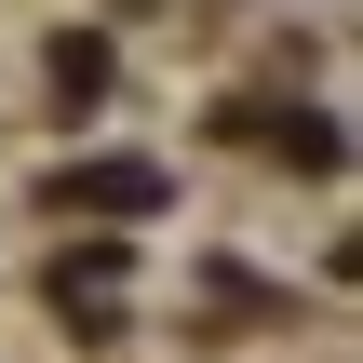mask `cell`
<instances>
[{"label": "cell", "mask_w": 363, "mask_h": 363, "mask_svg": "<svg viewBox=\"0 0 363 363\" xmlns=\"http://www.w3.org/2000/svg\"><path fill=\"white\" fill-rule=\"evenodd\" d=\"M67 202H94V216H148L162 175H148V162H94V175H67Z\"/></svg>", "instance_id": "obj_1"}]
</instances>
